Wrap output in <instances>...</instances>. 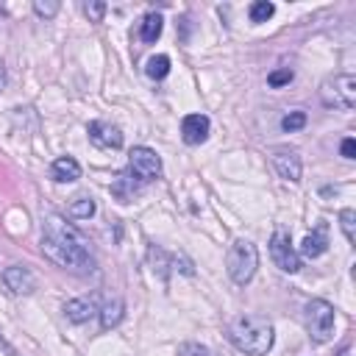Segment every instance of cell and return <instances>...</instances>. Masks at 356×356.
Here are the masks:
<instances>
[{"instance_id":"1","label":"cell","mask_w":356,"mask_h":356,"mask_svg":"<svg viewBox=\"0 0 356 356\" xmlns=\"http://www.w3.org/2000/svg\"><path fill=\"white\" fill-rule=\"evenodd\" d=\"M39 248L42 253L64 267V270H78V273H86L95 267V259L89 253V245L86 239L78 234V228H72L61 214H47L42 220V239H39Z\"/></svg>"},{"instance_id":"2","label":"cell","mask_w":356,"mask_h":356,"mask_svg":"<svg viewBox=\"0 0 356 356\" xmlns=\"http://www.w3.org/2000/svg\"><path fill=\"white\" fill-rule=\"evenodd\" d=\"M228 339L234 342L236 350H242L248 356H264V353H270V348L275 342V328L267 317L245 312V314L231 320Z\"/></svg>"},{"instance_id":"3","label":"cell","mask_w":356,"mask_h":356,"mask_svg":"<svg viewBox=\"0 0 356 356\" xmlns=\"http://www.w3.org/2000/svg\"><path fill=\"white\" fill-rule=\"evenodd\" d=\"M225 270H228L234 284H239V286L250 284V278L259 270V250H256V245L250 239H236L228 248V253H225Z\"/></svg>"},{"instance_id":"4","label":"cell","mask_w":356,"mask_h":356,"mask_svg":"<svg viewBox=\"0 0 356 356\" xmlns=\"http://www.w3.org/2000/svg\"><path fill=\"white\" fill-rule=\"evenodd\" d=\"M320 100L328 108L353 111V106H356V78L350 72H339V75L325 78L320 83Z\"/></svg>"},{"instance_id":"5","label":"cell","mask_w":356,"mask_h":356,"mask_svg":"<svg viewBox=\"0 0 356 356\" xmlns=\"http://www.w3.org/2000/svg\"><path fill=\"white\" fill-rule=\"evenodd\" d=\"M306 328L312 342H328L334 337V306L323 298L306 303Z\"/></svg>"},{"instance_id":"6","label":"cell","mask_w":356,"mask_h":356,"mask_svg":"<svg viewBox=\"0 0 356 356\" xmlns=\"http://www.w3.org/2000/svg\"><path fill=\"white\" fill-rule=\"evenodd\" d=\"M128 167H131L134 178H139V181H145V184L161 178V159H159V153H156L153 147H145V145L134 147V150L128 153Z\"/></svg>"},{"instance_id":"7","label":"cell","mask_w":356,"mask_h":356,"mask_svg":"<svg viewBox=\"0 0 356 356\" xmlns=\"http://www.w3.org/2000/svg\"><path fill=\"white\" fill-rule=\"evenodd\" d=\"M270 259L284 273H298L303 267V261H300V256H298V250H295V245H292L286 231H275L273 234V239H270Z\"/></svg>"},{"instance_id":"8","label":"cell","mask_w":356,"mask_h":356,"mask_svg":"<svg viewBox=\"0 0 356 356\" xmlns=\"http://www.w3.org/2000/svg\"><path fill=\"white\" fill-rule=\"evenodd\" d=\"M273 167H275V172L284 178V181H289V184H298L300 181V175H303V161H300V153L295 150V147H289V145H278V147H273Z\"/></svg>"},{"instance_id":"9","label":"cell","mask_w":356,"mask_h":356,"mask_svg":"<svg viewBox=\"0 0 356 356\" xmlns=\"http://www.w3.org/2000/svg\"><path fill=\"white\" fill-rule=\"evenodd\" d=\"M86 134H89V142H92L95 147H103V150H117V147H122V131H120L117 125H111V122L95 120V122H89Z\"/></svg>"},{"instance_id":"10","label":"cell","mask_w":356,"mask_h":356,"mask_svg":"<svg viewBox=\"0 0 356 356\" xmlns=\"http://www.w3.org/2000/svg\"><path fill=\"white\" fill-rule=\"evenodd\" d=\"M3 284L14 295H31L36 289V275L22 264H11L3 270Z\"/></svg>"},{"instance_id":"11","label":"cell","mask_w":356,"mask_h":356,"mask_svg":"<svg viewBox=\"0 0 356 356\" xmlns=\"http://www.w3.org/2000/svg\"><path fill=\"white\" fill-rule=\"evenodd\" d=\"M209 128H211V122H209L206 114H186V117L181 120V136H184L186 145H200V142H206V139H209Z\"/></svg>"},{"instance_id":"12","label":"cell","mask_w":356,"mask_h":356,"mask_svg":"<svg viewBox=\"0 0 356 356\" xmlns=\"http://www.w3.org/2000/svg\"><path fill=\"white\" fill-rule=\"evenodd\" d=\"M325 250H328V234H325V225H317L312 234L303 236L298 256H303V259H317V256H323Z\"/></svg>"},{"instance_id":"13","label":"cell","mask_w":356,"mask_h":356,"mask_svg":"<svg viewBox=\"0 0 356 356\" xmlns=\"http://www.w3.org/2000/svg\"><path fill=\"white\" fill-rule=\"evenodd\" d=\"M50 175L53 181L58 184H72L81 178V164L72 159V156H58L53 164H50Z\"/></svg>"},{"instance_id":"14","label":"cell","mask_w":356,"mask_h":356,"mask_svg":"<svg viewBox=\"0 0 356 356\" xmlns=\"http://www.w3.org/2000/svg\"><path fill=\"white\" fill-rule=\"evenodd\" d=\"M64 314L70 323H86L92 314H97V309H95L92 298H72L64 303Z\"/></svg>"},{"instance_id":"15","label":"cell","mask_w":356,"mask_h":356,"mask_svg":"<svg viewBox=\"0 0 356 356\" xmlns=\"http://www.w3.org/2000/svg\"><path fill=\"white\" fill-rule=\"evenodd\" d=\"M97 314H100V328L108 331V328L120 325V320H122V314H125V303H122L120 298H114V300L103 303V309H100Z\"/></svg>"},{"instance_id":"16","label":"cell","mask_w":356,"mask_h":356,"mask_svg":"<svg viewBox=\"0 0 356 356\" xmlns=\"http://www.w3.org/2000/svg\"><path fill=\"white\" fill-rule=\"evenodd\" d=\"M161 28H164L161 14L150 11V14H145V19H142V25H139V39L147 42V44H153V42L161 36Z\"/></svg>"},{"instance_id":"17","label":"cell","mask_w":356,"mask_h":356,"mask_svg":"<svg viewBox=\"0 0 356 356\" xmlns=\"http://www.w3.org/2000/svg\"><path fill=\"white\" fill-rule=\"evenodd\" d=\"M95 200L89 197V195H81V197H75L72 203H70V209H67V214L72 217V220H89L92 214H95Z\"/></svg>"},{"instance_id":"18","label":"cell","mask_w":356,"mask_h":356,"mask_svg":"<svg viewBox=\"0 0 356 356\" xmlns=\"http://www.w3.org/2000/svg\"><path fill=\"white\" fill-rule=\"evenodd\" d=\"M145 72H147V78H153V81H161V78H167V72H170V56H164V53H159V56H150V58H147V67H145Z\"/></svg>"},{"instance_id":"19","label":"cell","mask_w":356,"mask_h":356,"mask_svg":"<svg viewBox=\"0 0 356 356\" xmlns=\"http://www.w3.org/2000/svg\"><path fill=\"white\" fill-rule=\"evenodd\" d=\"M273 14H275V6H273L270 0H256V3H250V8H248L250 22H267Z\"/></svg>"},{"instance_id":"20","label":"cell","mask_w":356,"mask_h":356,"mask_svg":"<svg viewBox=\"0 0 356 356\" xmlns=\"http://www.w3.org/2000/svg\"><path fill=\"white\" fill-rule=\"evenodd\" d=\"M353 225H356V211H353V209H342V211H339V228H342V234H345V239H348L350 245L356 242Z\"/></svg>"},{"instance_id":"21","label":"cell","mask_w":356,"mask_h":356,"mask_svg":"<svg viewBox=\"0 0 356 356\" xmlns=\"http://www.w3.org/2000/svg\"><path fill=\"white\" fill-rule=\"evenodd\" d=\"M306 125V111H289L284 120H281V131H286V134H295V131H300Z\"/></svg>"},{"instance_id":"22","label":"cell","mask_w":356,"mask_h":356,"mask_svg":"<svg viewBox=\"0 0 356 356\" xmlns=\"http://www.w3.org/2000/svg\"><path fill=\"white\" fill-rule=\"evenodd\" d=\"M58 8H61V3H58V0H36V3H33V11H36L39 17H44V19L56 17V14H58Z\"/></svg>"},{"instance_id":"23","label":"cell","mask_w":356,"mask_h":356,"mask_svg":"<svg viewBox=\"0 0 356 356\" xmlns=\"http://www.w3.org/2000/svg\"><path fill=\"white\" fill-rule=\"evenodd\" d=\"M289 81H292V70H289V67L275 70V72H270V75H267V83H270V86H275V89H278V86H284V83H289Z\"/></svg>"},{"instance_id":"24","label":"cell","mask_w":356,"mask_h":356,"mask_svg":"<svg viewBox=\"0 0 356 356\" xmlns=\"http://www.w3.org/2000/svg\"><path fill=\"white\" fill-rule=\"evenodd\" d=\"M83 11H86V17H89L92 22H100L103 14H106V3H100V0H95V3H83Z\"/></svg>"},{"instance_id":"25","label":"cell","mask_w":356,"mask_h":356,"mask_svg":"<svg viewBox=\"0 0 356 356\" xmlns=\"http://www.w3.org/2000/svg\"><path fill=\"white\" fill-rule=\"evenodd\" d=\"M178 356H211V350H209V348H203V345H195V342H186V345H181V350H178Z\"/></svg>"},{"instance_id":"26","label":"cell","mask_w":356,"mask_h":356,"mask_svg":"<svg viewBox=\"0 0 356 356\" xmlns=\"http://www.w3.org/2000/svg\"><path fill=\"white\" fill-rule=\"evenodd\" d=\"M172 261H175V270H181L184 275H195V267H192V261H189V259H184V256H175Z\"/></svg>"},{"instance_id":"27","label":"cell","mask_w":356,"mask_h":356,"mask_svg":"<svg viewBox=\"0 0 356 356\" xmlns=\"http://www.w3.org/2000/svg\"><path fill=\"white\" fill-rule=\"evenodd\" d=\"M353 153H356V142H353V136L342 139V156H345V159H353Z\"/></svg>"},{"instance_id":"28","label":"cell","mask_w":356,"mask_h":356,"mask_svg":"<svg viewBox=\"0 0 356 356\" xmlns=\"http://www.w3.org/2000/svg\"><path fill=\"white\" fill-rule=\"evenodd\" d=\"M6 81H8V75H6V64L0 61V92L6 89Z\"/></svg>"}]
</instances>
